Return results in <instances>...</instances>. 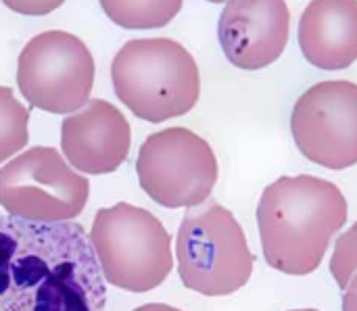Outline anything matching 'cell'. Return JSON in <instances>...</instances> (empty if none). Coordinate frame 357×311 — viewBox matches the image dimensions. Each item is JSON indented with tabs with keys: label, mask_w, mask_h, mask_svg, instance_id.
<instances>
[{
	"label": "cell",
	"mask_w": 357,
	"mask_h": 311,
	"mask_svg": "<svg viewBox=\"0 0 357 311\" xmlns=\"http://www.w3.org/2000/svg\"><path fill=\"white\" fill-rule=\"evenodd\" d=\"M107 285L86 230L0 218V311H105Z\"/></svg>",
	"instance_id": "obj_1"
},
{
	"label": "cell",
	"mask_w": 357,
	"mask_h": 311,
	"mask_svg": "<svg viewBox=\"0 0 357 311\" xmlns=\"http://www.w3.org/2000/svg\"><path fill=\"white\" fill-rule=\"evenodd\" d=\"M347 213V199L331 180L310 174L274 180L257 205L264 259L289 276L314 274Z\"/></svg>",
	"instance_id": "obj_2"
},
{
	"label": "cell",
	"mask_w": 357,
	"mask_h": 311,
	"mask_svg": "<svg viewBox=\"0 0 357 311\" xmlns=\"http://www.w3.org/2000/svg\"><path fill=\"white\" fill-rule=\"evenodd\" d=\"M111 79L117 98L149 123L186 115L201 96L199 65L172 38L126 42L113 56Z\"/></svg>",
	"instance_id": "obj_3"
},
{
	"label": "cell",
	"mask_w": 357,
	"mask_h": 311,
	"mask_svg": "<svg viewBox=\"0 0 357 311\" xmlns=\"http://www.w3.org/2000/svg\"><path fill=\"white\" fill-rule=\"evenodd\" d=\"M105 280L128 293H149L174 270L172 236L146 209L117 203L98 209L88 234Z\"/></svg>",
	"instance_id": "obj_4"
},
{
	"label": "cell",
	"mask_w": 357,
	"mask_h": 311,
	"mask_svg": "<svg viewBox=\"0 0 357 311\" xmlns=\"http://www.w3.org/2000/svg\"><path fill=\"white\" fill-rule=\"evenodd\" d=\"M176 259L182 285L205 297L238 293L255 266L243 226L218 203H203L184 215L176 236Z\"/></svg>",
	"instance_id": "obj_5"
},
{
	"label": "cell",
	"mask_w": 357,
	"mask_h": 311,
	"mask_svg": "<svg viewBox=\"0 0 357 311\" xmlns=\"http://www.w3.org/2000/svg\"><path fill=\"white\" fill-rule=\"evenodd\" d=\"M140 188L165 209L199 207L209 201L220 165L211 144L188 128L151 134L136 159Z\"/></svg>",
	"instance_id": "obj_6"
},
{
	"label": "cell",
	"mask_w": 357,
	"mask_h": 311,
	"mask_svg": "<svg viewBox=\"0 0 357 311\" xmlns=\"http://www.w3.org/2000/svg\"><path fill=\"white\" fill-rule=\"evenodd\" d=\"M94 73L88 46L69 31L50 29L23 46L17 63V86L33 109L69 115L90 100Z\"/></svg>",
	"instance_id": "obj_7"
},
{
	"label": "cell",
	"mask_w": 357,
	"mask_h": 311,
	"mask_svg": "<svg viewBox=\"0 0 357 311\" xmlns=\"http://www.w3.org/2000/svg\"><path fill=\"white\" fill-rule=\"evenodd\" d=\"M90 197L86 176L52 146H33L0 167V207L31 222H69Z\"/></svg>",
	"instance_id": "obj_8"
},
{
	"label": "cell",
	"mask_w": 357,
	"mask_h": 311,
	"mask_svg": "<svg viewBox=\"0 0 357 311\" xmlns=\"http://www.w3.org/2000/svg\"><path fill=\"white\" fill-rule=\"evenodd\" d=\"M291 134L299 153L320 167L357 165V84L328 79L307 88L293 105Z\"/></svg>",
	"instance_id": "obj_9"
},
{
	"label": "cell",
	"mask_w": 357,
	"mask_h": 311,
	"mask_svg": "<svg viewBox=\"0 0 357 311\" xmlns=\"http://www.w3.org/2000/svg\"><path fill=\"white\" fill-rule=\"evenodd\" d=\"M291 36L287 0H226L218 21V40L224 56L243 71L274 65Z\"/></svg>",
	"instance_id": "obj_10"
},
{
	"label": "cell",
	"mask_w": 357,
	"mask_h": 311,
	"mask_svg": "<svg viewBox=\"0 0 357 311\" xmlns=\"http://www.w3.org/2000/svg\"><path fill=\"white\" fill-rule=\"evenodd\" d=\"M132 130L123 113L102 100L90 98L61 123V151L71 167L90 176L117 172L130 155Z\"/></svg>",
	"instance_id": "obj_11"
},
{
	"label": "cell",
	"mask_w": 357,
	"mask_h": 311,
	"mask_svg": "<svg viewBox=\"0 0 357 311\" xmlns=\"http://www.w3.org/2000/svg\"><path fill=\"white\" fill-rule=\"evenodd\" d=\"M297 40L312 67L349 69L357 61V0H310L299 19Z\"/></svg>",
	"instance_id": "obj_12"
},
{
	"label": "cell",
	"mask_w": 357,
	"mask_h": 311,
	"mask_svg": "<svg viewBox=\"0 0 357 311\" xmlns=\"http://www.w3.org/2000/svg\"><path fill=\"white\" fill-rule=\"evenodd\" d=\"M105 15L123 29L165 27L180 10L184 0H98Z\"/></svg>",
	"instance_id": "obj_13"
},
{
	"label": "cell",
	"mask_w": 357,
	"mask_h": 311,
	"mask_svg": "<svg viewBox=\"0 0 357 311\" xmlns=\"http://www.w3.org/2000/svg\"><path fill=\"white\" fill-rule=\"evenodd\" d=\"M29 111L15 98V92L0 86V163L25 149L29 134Z\"/></svg>",
	"instance_id": "obj_14"
},
{
	"label": "cell",
	"mask_w": 357,
	"mask_h": 311,
	"mask_svg": "<svg viewBox=\"0 0 357 311\" xmlns=\"http://www.w3.org/2000/svg\"><path fill=\"white\" fill-rule=\"evenodd\" d=\"M357 272V222L345 230L337 243L331 257V274L339 289H345L351 280V276Z\"/></svg>",
	"instance_id": "obj_15"
},
{
	"label": "cell",
	"mask_w": 357,
	"mask_h": 311,
	"mask_svg": "<svg viewBox=\"0 0 357 311\" xmlns=\"http://www.w3.org/2000/svg\"><path fill=\"white\" fill-rule=\"evenodd\" d=\"M65 0H2L6 8L25 17H42L56 10Z\"/></svg>",
	"instance_id": "obj_16"
},
{
	"label": "cell",
	"mask_w": 357,
	"mask_h": 311,
	"mask_svg": "<svg viewBox=\"0 0 357 311\" xmlns=\"http://www.w3.org/2000/svg\"><path fill=\"white\" fill-rule=\"evenodd\" d=\"M343 311H357V272L351 276L343 295Z\"/></svg>",
	"instance_id": "obj_17"
},
{
	"label": "cell",
	"mask_w": 357,
	"mask_h": 311,
	"mask_svg": "<svg viewBox=\"0 0 357 311\" xmlns=\"http://www.w3.org/2000/svg\"><path fill=\"white\" fill-rule=\"evenodd\" d=\"M134 311H182V310H178V308H172V305H165V303H149V305L136 308Z\"/></svg>",
	"instance_id": "obj_18"
},
{
	"label": "cell",
	"mask_w": 357,
	"mask_h": 311,
	"mask_svg": "<svg viewBox=\"0 0 357 311\" xmlns=\"http://www.w3.org/2000/svg\"><path fill=\"white\" fill-rule=\"evenodd\" d=\"M207 2H213V4H220V2H226V0H207Z\"/></svg>",
	"instance_id": "obj_19"
},
{
	"label": "cell",
	"mask_w": 357,
	"mask_h": 311,
	"mask_svg": "<svg viewBox=\"0 0 357 311\" xmlns=\"http://www.w3.org/2000/svg\"><path fill=\"white\" fill-rule=\"evenodd\" d=\"M289 311H320V310H289Z\"/></svg>",
	"instance_id": "obj_20"
}]
</instances>
